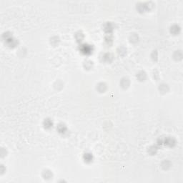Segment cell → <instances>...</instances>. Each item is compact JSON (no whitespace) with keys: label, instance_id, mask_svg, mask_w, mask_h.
Returning a JSON list of instances; mask_svg holds the SVG:
<instances>
[{"label":"cell","instance_id":"8","mask_svg":"<svg viewBox=\"0 0 183 183\" xmlns=\"http://www.w3.org/2000/svg\"><path fill=\"white\" fill-rule=\"evenodd\" d=\"M137 77L139 80V81H144V79L146 78V74H145L144 72H140L138 73Z\"/></svg>","mask_w":183,"mask_h":183},{"label":"cell","instance_id":"12","mask_svg":"<svg viewBox=\"0 0 183 183\" xmlns=\"http://www.w3.org/2000/svg\"><path fill=\"white\" fill-rule=\"evenodd\" d=\"M45 172L46 173V175H44V177H45V179H47V178H51V177L52 175H49V174L51 173L50 171H48V170H46V171H45Z\"/></svg>","mask_w":183,"mask_h":183},{"label":"cell","instance_id":"1","mask_svg":"<svg viewBox=\"0 0 183 183\" xmlns=\"http://www.w3.org/2000/svg\"><path fill=\"white\" fill-rule=\"evenodd\" d=\"M80 51H81L82 54H86V55H89V54H90L92 53L93 47H92V46L90 45L84 44V45L80 46Z\"/></svg>","mask_w":183,"mask_h":183},{"label":"cell","instance_id":"6","mask_svg":"<svg viewBox=\"0 0 183 183\" xmlns=\"http://www.w3.org/2000/svg\"><path fill=\"white\" fill-rule=\"evenodd\" d=\"M121 85L123 88H127L130 86V80L127 78H123L121 81Z\"/></svg>","mask_w":183,"mask_h":183},{"label":"cell","instance_id":"2","mask_svg":"<svg viewBox=\"0 0 183 183\" xmlns=\"http://www.w3.org/2000/svg\"><path fill=\"white\" fill-rule=\"evenodd\" d=\"M57 130L59 132V133H60V134H64L67 131V128L66 125L62 124V123L58 125V126L57 127Z\"/></svg>","mask_w":183,"mask_h":183},{"label":"cell","instance_id":"7","mask_svg":"<svg viewBox=\"0 0 183 183\" xmlns=\"http://www.w3.org/2000/svg\"><path fill=\"white\" fill-rule=\"evenodd\" d=\"M180 31V28L179 26L177 25H174L171 27V29H170V32L171 33L174 34H179Z\"/></svg>","mask_w":183,"mask_h":183},{"label":"cell","instance_id":"9","mask_svg":"<svg viewBox=\"0 0 183 183\" xmlns=\"http://www.w3.org/2000/svg\"><path fill=\"white\" fill-rule=\"evenodd\" d=\"M160 91L161 92L165 93V92H167L168 91V90H169L167 85L162 84V85H160Z\"/></svg>","mask_w":183,"mask_h":183},{"label":"cell","instance_id":"4","mask_svg":"<svg viewBox=\"0 0 183 183\" xmlns=\"http://www.w3.org/2000/svg\"><path fill=\"white\" fill-rule=\"evenodd\" d=\"M83 158H84V160H85V161L86 162L89 163V162H91L92 161V160H93V156H92V154L91 153H85V154H84Z\"/></svg>","mask_w":183,"mask_h":183},{"label":"cell","instance_id":"5","mask_svg":"<svg viewBox=\"0 0 183 183\" xmlns=\"http://www.w3.org/2000/svg\"><path fill=\"white\" fill-rule=\"evenodd\" d=\"M104 29V31L106 32H108V33L111 32L113 30V25H112V24H111V22H107Z\"/></svg>","mask_w":183,"mask_h":183},{"label":"cell","instance_id":"10","mask_svg":"<svg viewBox=\"0 0 183 183\" xmlns=\"http://www.w3.org/2000/svg\"><path fill=\"white\" fill-rule=\"evenodd\" d=\"M75 36H78V37H79V38L77 39V42H82V40L84 39V35H83V34H82V32H79L78 33H77Z\"/></svg>","mask_w":183,"mask_h":183},{"label":"cell","instance_id":"11","mask_svg":"<svg viewBox=\"0 0 183 183\" xmlns=\"http://www.w3.org/2000/svg\"><path fill=\"white\" fill-rule=\"evenodd\" d=\"M97 87H98V88H100V87L102 88V90H101V92H104L105 90H106V85H105V84H104V83H100V84H99Z\"/></svg>","mask_w":183,"mask_h":183},{"label":"cell","instance_id":"3","mask_svg":"<svg viewBox=\"0 0 183 183\" xmlns=\"http://www.w3.org/2000/svg\"><path fill=\"white\" fill-rule=\"evenodd\" d=\"M43 125H44V127H45L46 129H49V128H51L52 127L53 122H52V121L50 119H46V120H45V121H44Z\"/></svg>","mask_w":183,"mask_h":183}]
</instances>
